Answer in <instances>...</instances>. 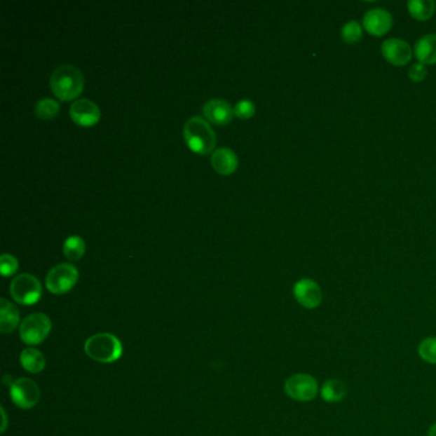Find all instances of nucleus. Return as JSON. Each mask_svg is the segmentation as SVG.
<instances>
[{
  "mask_svg": "<svg viewBox=\"0 0 436 436\" xmlns=\"http://www.w3.org/2000/svg\"><path fill=\"white\" fill-rule=\"evenodd\" d=\"M293 296L297 299L299 305L308 310L318 308L322 302V291L320 285L308 278L299 279V282L293 285Z\"/></svg>",
  "mask_w": 436,
  "mask_h": 436,
  "instance_id": "nucleus-10",
  "label": "nucleus"
},
{
  "mask_svg": "<svg viewBox=\"0 0 436 436\" xmlns=\"http://www.w3.org/2000/svg\"><path fill=\"white\" fill-rule=\"evenodd\" d=\"M348 389L342 380L329 379L320 389V395L322 400L327 403H338L346 398Z\"/></svg>",
  "mask_w": 436,
  "mask_h": 436,
  "instance_id": "nucleus-17",
  "label": "nucleus"
},
{
  "mask_svg": "<svg viewBox=\"0 0 436 436\" xmlns=\"http://www.w3.org/2000/svg\"><path fill=\"white\" fill-rule=\"evenodd\" d=\"M204 116L215 124H226L232 121L234 109L224 99H210L203 107Z\"/></svg>",
  "mask_w": 436,
  "mask_h": 436,
  "instance_id": "nucleus-13",
  "label": "nucleus"
},
{
  "mask_svg": "<svg viewBox=\"0 0 436 436\" xmlns=\"http://www.w3.org/2000/svg\"><path fill=\"white\" fill-rule=\"evenodd\" d=\"M69 116L73 119L74 123L83 127L88 125H94L99 122L102 111L100 108L97 107L96 102L88 99H79L76 102H73L69 107Z\"/></svg>",
  "mask_w": 436,
  "mask_h": 436,
  "instance_id": "nucleus-12",
  "label": "nucleus"
},
{
  "mask_svg": "<svg viewBox=\"0 0 436 436\" xmlns=\"http://www.w3.org/2000/svg\"><path fill=\"white\" fill-rule=\"evenodd\" d=\"M409 15L417 21H429L435 15L436 3L434 0H409L407 4Z\"/></svg>",
  "mask_w": 436,
  "mask_h": 436,
  "instance_id": "nucleus-18",
  "label": "nucleus"
},
{
  "mask_svg": "<svg viewBox=\"0 0 436 436\" xmlns=\"http://www.w3.org/2000/svg\"><path fill=\"white\" fill-rule=\"evenodd\" d=\"M364 36V26L358 21H348L342 27V39L347 44H357Z\"/></svg>",
  "mask_w": 436,
  "mask_h": 436,
  "instance_id": "nucleus-22",
  "label": "nucleus"
},
{
  "mask_svg": "<svg viewBox=\"0 0 436 436\" xmlns=\"http://www.w3.org/2000/svg\"><path fill=\"white\" fill-rule=\"evenodd\" d=\"M284 392L292 398L299 402H310L315 400L319 394V383L308 374H294L287 379L284 384Z\"/></svg>",
  "mask_w": 436,
  "mask_h": 436,
  "instance_id": "nucleus-7",
  "label": "nucleus"
},
{
  "mask_svg": "<svg viewBox=\"0 0 436 436\" xmlns=\"http://www.w3.org/2000/svg\"><path fill=\"white\" fill-rule=\"evenodd\" d=\"M59 102L51 97H43L35 105V113L40 119H51L58 114Z\"/></svg>",
  "mask_w": 436,
  "mask_h": 436,
  "instance_id": "nucleus-21",
  "label": "nucleus"
},
{
  "mask_svg": "<svg viewBox=\"0 0 436 436\" xmlns=\"http://www.w3.org/2000/svg\"><path fill=\"white\" fill-rule=\"evenodd\" d=\"M254 110H256V107H254V102H251L250 99H242L236 104L234 114L242 119H247L250 116H254Z\"/></svg>",
  "mask_w": 436,
  "mask_h": 436,
  "instance_id": "nucleus-25",
  "label": "nucleus"
},
{
  "mask_svg": "<svg viewBox=\"0 0 436 436\" xmlns=\"http://www.w3.org/2000/svg\"><path fill=\"white\" fill-rule=\"evenodd\" d=\"M20 361H21L23 369L29 371L31 374L41 372L44 370L45 365H46L44 355L35 348L23 349L22 353L20 356Z\"/></svg>",
  "mask_w": 436,
  "mask_h": 436,
  "instance_id": "nucleus-19",
  "label": "nucleus"
},
{
  "mask_svg": "<svg viewBox=\"0 0 436 436\" xmlns=\"http://www.w3.org/2000/svg\"><path fill=\"white\" fill-rule=\"evenodd\" d=\"M418 355L425 362L436 365V338L430 336L423 339L418 346Z\"/></svg>",
  "mask_w": 436,
  "mask_h": 436,
  "instance_id": "nucleus-23",
  "label": "nucleus"
},
{
  "mask_svg": "<svg viewBox=\"0 0 436 436\" xmlns=\"http://www.w3.org/2000/svg\"><path fill=\"white\" fill-rule=\"evenodd\" d=\"M20 322V311L6 299H0V330L3 334L12 333Z\"/></svg>",
  "mask_w": 436,
  "mask_h": 436,
  "instance_id": "nucleus-16",
  "label": "nucleus"
},
{
  "mask_svg": "<svg viewBox=\"0 0 436 436\" xmlns=\"http://www.w3.org/2000/svg\"><path fill=\"white\" fill-rule=\"evenodd\" d=\"M362 26L372 36H384L392 29V13L383 8H374L366 12L362 20Z\"/></svg>",
  "mask_w": 436,
  "mask_h": 436,
  "instance_id": "nucleus-11",
  "label": "nucleus"
},
{
  "mask_svg": "<svg viewBox=\"0 0 436 436\" xmlns=\"http://www.w3.org/2000/svg\"><path fill=\"white\" fill-rule=\"evenodd\" d=\"M183 136L189 149L201 155L211 153L217 144L215 132L203 116H191L183 127Z\"/></svg>",
  "mask_w": 436,
  "mask_h": 436,
  "instance_id": "nucleus-2",
  "label": "nucleus"
},
{
  "mask_svg": "<svg viewBox=\"0 0 436 436\" xmlns=\"http://www.w3.org/2000/svg\"><path fill=\"white\" fill-rule=\"evenodd\" d=\"M381 54L389 64L403 67L411 62L414 57V50L406 40L398 37L388 39L381 44Z\"/></svg>",
  "mask_w": 436,
  "mask_h": 436,
  "instance_id": "nucleus-9",
  "label": "nucleus"
},
{
  "mask_svg": "<svg viewBox=\"0 0 436 436\" xmlns=\"http://www.w3.org/2000/svg\"><path fill=\"white\" fill-rule=\"evenodd\" d=\"M85 352L96 362L111 364L121 358L123 353V347L116 335L99 333L90 336L86 341Z\"/></svg>",
  "mask_w": 436,
  "mask_h": 436,
  "instance_id": "nucleus-3",
  "label": "nucleus"
},
{
  "mask_svg": "<svg viewBox=\"0 0 436 436\" xmlns=\"http://www.w3.org/2000/svg\"><path fill=\"white\" fill-rule=\"evenodd\" d=\"M0 269L3 276L13 275L18 269V261L13 254H3L0 257Z\"/></svg>",
  "mask_w": 436,
  "mask_h": 436,
  "instance_id": "nucleus-24",
  "label": "nucleus"
},
{
  "mask_svg": "<svg viewBox=\"0 0 436 436\" xmlns=\"http://www.w3.org/2000/svg\"><path fill=\"white\" fill-rule=\"evenodd\" d=\"M83 86V73L76 66L62 64L51 73L50 88L60 100H72L82 93Z\"/></svg>",
  "mask_w": 436,
  "mask_h": 436,
  "instance_id": "nucleus-1",
  "label": "nucleus"
},
{
  "mask_svg": "<svg viewBox=\"0 0 436 436\" xmlns=\"http://www.w3.org/2000/svg\"><path fill=\"white\" fill-rule=\"evenodd\" d=\"M211 165L219 175H231L238 167L237 154L229 147H219L211 154Z\"/></svg>",
  "mask_w": 436,
  "mask_h": 436,
  "instance_id": "nucleus-14",
  "label": "nucleus"
},
{
  "mask_svg": "<svg viewBox=\"0 0 436 436\" xmlns=\"http://www.w3.org/2000/svg\"><path fill=\"white\" fill-rule=\"evenodd\" d=\"M79 279V270L72 264L62 262L51 268L46 275L45 283L49 292L54 294H63L71 291Z\"/></svg>",
  "mask_w": 436,
  "mask_h": 436,
  "instance_id": "nucleus-6",
  "label": "nucleus"
},
{
  "mask_svg": "<svg viewBox=\"0 0 436 436\" xmlns=\"http://www.w3.org/2000/svg\"><path fill=\"white\" fill-rule=\"evenodd\" d=\"M63 252L71 261H77L85 254V240L80 236H69L63 245Z\"/></svg>",
  "mask_w": 436,
  "mask_h": 436,
  "instance_id": "nucleus-20",
  "label": "nucleus"
},
{
  "mask_svg": "<svg viewBox=\"0 0 436 436\" xmlns=\"http://www.w3.org/2000/svg\"><path fill=\"white\" fill-rule=\"evenodd\" d=\"M426 76H428V69H426V66H423L421 63H414V66L411 67L408 71L409 80L416 82V83L422 82L426 79Z\"/></svg>",
  "mask_w": 436,
  "mask_h": 436,
  "instance_id": "nucleus-26",
  "label": "nucleus"
},
{
  "mask_svg": "<svg viewBox=\"0 0 436 436\" xmlns=\"http://www.w3.org/2000/svg\"><path fill=\"white\" fill-rule=\"evenodd\" d=\"M428 436H436V422L435 423H432V425L430 426L429 432H428Z\"/></svg>",
  "mask_w": 436,
  "mask_h": 436,
  "instance_id": "nucleus-28",
  "label": "nucleus"
},
{
  "mask_svg": "<svg viewBox=\"0 0 436 436\" xmlns=\"http://www.w3.org/2000/svg\"><path fill=\"white\" fill-rule=\"evenodd\" d=\"M1 411H3V428H1V431L4 432V431H6V426H7V416H6L4 408H1Z\"/></svg>",
  "mask_w": 436,
  "mask_h": 436,
  "instance_id": "nucleus-27",
  "label": "nucleus"
},
{
  "mask_svg": "<svg viewBox=\"0 0 436 436\" xmlns=\"http://www.w3.org/2000/svg\"><path fill=\"white\" fill-rule=\"evenodd\" d=\"M51 332V320L43 313H31L21 322L20 336L29 346L44 342Z\"/></svg>",
  "mask_w": 436,
  "mask_h": 436,
  "instance_id": "nucleus-5",
  "label": "nucleus"
},
{
  "mask_svg": "<svg viewBox=\"0 0 436 436\" xmlns=\"http://www.w3.org/2000/svg\"><path fill=\"white\" fill-rule=\"evenodd\" d=\"M414 55L423 66L436 64V34L422 36L414 46Z\"/></svg>",
  "mask_w": 436,
  "mask_h": 436,
  "instance_id": "nucleus-15",
  "label": "nucleus"
},
{
  "mask_svg": "<svg viewBox=\"0 0 436 436\" xmlns=\"http://www.w3.org/2000/svg\"><path fill=\"white\" fill-rule=\"evenodd\" d=\"M9 292L15 302L21 305H35L41 297L43 288L36 276L23 273L12 280Z\"/></svg>",
  "mask_w": 436,
  "mask_h": 436,
  "instance_id": "nucleus-4",
  "label": "nucleus"
},
{
  "mask_svg": "<svg viewBox=\"0 0 436 436\" xmlns=\"http://www.w3.org/2000/svg\"><path fill=\"white\" fill-rule=\"evenodd\" d=\"M9 393L15 406L22 409L35 407L41 395L40 388L37 386L36 383L27 378L17 379L13 381Z\"/></svg>",
  "mask_w": 436,
  "mask_h": 436,
  "instance_id": "nucleus-8",
  "label": "nucleus"
}]
</instances>
